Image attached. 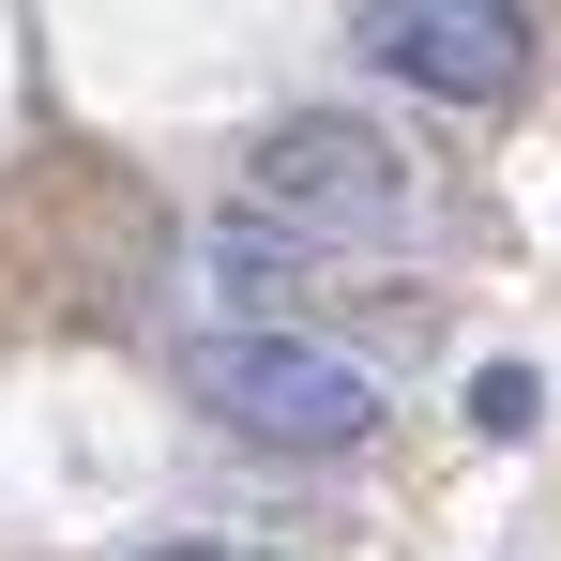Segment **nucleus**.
I'll use <instances>...</instances> for the list:
<instances>
[{"instance_id": "obj_4", "label": "nucleus", "mask_w": 561, "mask_h": 561, "mask_svg": "<svg viewBox=\"0 0 561 561\" xmlns=\"http://www.w3.org/2000/svg\"><path fill=\"white\" fill-rule=\"evenodd\" d=\"M470 425H485V440H531V425H547V379H531V365H485V379H470Z\"/></svg>"}, {"instance_id": "obj_5", "label": "nucleus", "mask_w": 561, "mask_h": 561, "mask_svg": "<svg viewBox=\"0 0 561 561\" xmlns=\"http://www.w3.org/2000/svg\"><path fill=\"white\" fill-rule=\"evenodd\" d=\"M152 561H228V547H152Z\"/></svg>"}, {"instance_id": "obj_1", "label": "nucleus", "mask_w": 561, "mask_h": 561, "mask_svg": "<svg viewBox=\"0 0 561 561\" xmlns=\"http://www.w3.org/2000/svg\"><path fill=\"white\" fill-rule=\"evenodd\" d=\"M183 394L259 456H365L379 440V365L319 350V334H197Z\"/></svg>"}, {"instance_id": "obj_2", "label": "nucleus", "mask_w": 561, "mask_h": 561, "mask_svg": "<svg viewBox=\"0 0 561 561\" xmlns=\"http://www.w3.org/2000/svg\"><path fill=\"white\" fill-rule=\"evenodd\" d=\"M243 183H259V213L319 228V243H410V213H425L410 152H394L379 122H350V106H288Z\"/></svg>"}, {"instance_id": "obj_3", "label": "nucleus", "mask_w": 561, "mask_h": 561, "mask_svg": "<svg viewBox=\"0 0 561 561\" xmlns=\"http://www.w3.org/2000/svg\"><path fill=\"white\" fill-rule=\"evenodd\" d=\"M365 61H394L440 106H501L531 77V15L516 0H365Z\"/></svg>"}]
</instances>
